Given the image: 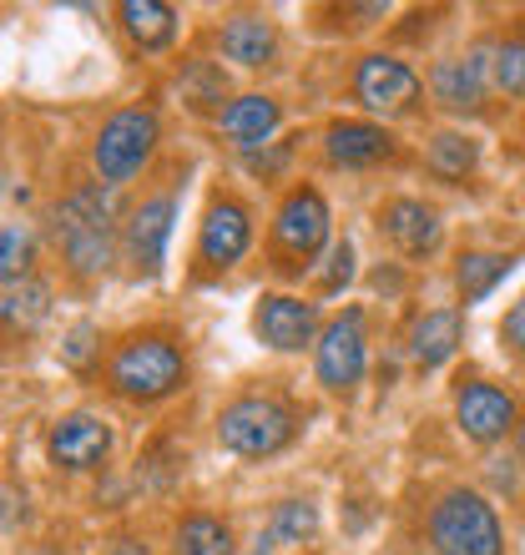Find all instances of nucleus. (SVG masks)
I'll list each match as a JSON object with an SVG mask.
<instances>
[{
	"label": "nucleus",
	"mask_w": 525,
	"mask_h": 555,
	"mask_svg": "<svg viewBox=\"0 0 525 555\" xmlns=\"http://www.w3.org/2000/svg\"><path fill=\"white\" fill-rule=\"evenodd\" d=\"M51 237H56L61 258H66V268L76 278L106 273L112 248H117V203H112V192L102 182H76L56 203Z\"/></svg>",
	"instance_id": "nucleus-1"
},
{
	"label": "nucleus",
	"mask_w": 525,
	"mask_h": 555,
	"mask_svg": "<svg viewBox=\"0 0 525 555\" xmlns=\"http://www.w3.org/2000/svg\"><path fill=\"white\" fill-rule=\"evenodd\" d=\"M182 384H188V349L167 328L121 338L106 359V389L131 404H157V399L177 395Z\"/></svg>",
	"instance_id": "nucleus-2"
},
{
	"label": "nucleus",
	"mask_w": 525,
	"mask_h": 555,
	"mask_svg": "<svg viewBox=\"0 0 525 555\" xmlns=\"http://www.w3.org/2000/svg\"><path fill=\"white\" fill-rule=\"evenodd\" d=\"M298 439V414L273 395H243L218 414V444L238 460H268Z\"/></svg>",
	"instance_id": "nucleus-3"
},
{
	"label": "nucleus",
	"mask_w": 525,
	"mask_h": 555,
	"mask_svg": "<svg viewBox=\"0 0 525 555\" xmlns=\"http://www.w3.org/2000/svg\"><path fill=\"white\" fill-rule=\"evenodd\" d=\"M430 545L435 555H500L505 535H500L496 505L465 485L445 490L430 511Z\"/></svg>",
	"instance_id": "nucleus-4"
},
{
	"label": "nucleus",
	"mask_w": 525,
	"mask_h": 555,
	"mask_svg": "<svg viewBox=\"0 0 525 555\" xmlns=\"http://www.w3.org/2000/svg\"><path fill=\"white\" fill-rule=\"evenodd\" d=\"M157 137H162V127L152 106H121V112H112L102 121V132L91 142V167H97V177H102L106 188H121V182H131L146 167Z\"/></svg>",
	"instance_id": "nucleus-5"
},
{
	"label": "nucleus",
	"mask_w": 525,
	"mask_h": 555,
	"mask_svg": "<svg viewBox=\"0 0 525 555\" xmlns=\"http://www.w3.org/2000/svg\"><path fill=\"white\" fill-rule=\"evenodd\" d=\"M329 243V203L313 188H293L273 212V248L283 258V273H304L308 258H319Z\"/></svg>",
	"instance_id": "nucleus-6"
},
{
	"label": "nucleus",
	"mask_w": 525,
	"mask_h": 555,
	"mask_svg": "<svg viewBox=\"0 0 525 555\" xmlns=\"http://www.w3.org/2000/svg\"><path fill=\"white\" fill-rule=\"evenodd\" d=\"M369 364V334H364V308H344L313 344V369L329 395H354V384L364 379Z\"/></svg>",
	"instance_id": "nucleus-7"
},
{
	"label": "nucleus",
	"mask_w": 525,
	"mask_h": 555,
	"mask_svg": "<svg viewBox=\"0 0 525 555\" xmlns=\"http://www.w3.org/2000/svg\"><path fill=\"white\" fill-rule=\"evenodd\" d=\"M172 222H177V197L172 192H152V197H142V207H131L127 212V222H121V248H127V263H131L137 278H157L162 273Z\"/></svg>",
	"instance_id": "nucleus-8"
},
{
	"label": "nucleus",
	"mask_w": 525,
	"mask_h": 555,
	"mask_svg": "<svg viewBox=\"0 0 525 555\" xmlns=\"http://www.w3.org/2000/svg\"><path fill=\"white\" fill-rule=\"evenodd\" d=\"M248 243H253L248 207L228 197V192H218L203 212V228H197V268L203 273H228L248 253Z\"/></svg>",
	"instance_id": "nucleus-9"
},
{
	"label": "nucleus",
	"mask_w": 525,
	"mask_h": 555,
	"mask_svg": "<svg viewBox=\"0 0 525 555\" xmlns=\"http://www.w3.org/2000/svg\"><path fill=\"white\" fill-rule=\"evenodd\" d=\"M454 420L475 444H496L521 424V404L490 379H460L454 384Z\"/></svg>",
	"instance_id": "nucleus-10"
},
{
	"label": "nucleus",
	"mask_w": 525,
	"mask_h": 555,
	"mask_svg": "<svg viewBox=\"0 0 525 555\" xmlns=\"http://www.w3.org/2000/svg\"><path fill=\"white\" fill-rule=\"evenodd\" d=\"M354 96H359L369 112H394V117H399V112H420L424 87L405 61L364 56L359 61V72H354Z\"/></svg>",
	"instance_id": "nucleus-11"
},
{
	"label": "nucleus",
	"mask_w": 525,
	"mask_h": 555,
	"mask_svg": "<svg viewBox=\"0 0 525 555\" xmlns=\"http://www.w3.org/2000/svg\"><path fill=\"white\" fill-rule=\"evenodd\" d=\"M46 454H51V465L72 469V475L106 465V454H112V424L102 414H66V420L51 424Z\"/></svg>",
	"instance_id": "nucleus-12"
},
{
	"label": "nucleus",
	"mask_w": 525,
	"mask_h": 555,
	"mask_svg": "<svg viewBox=\"0 0 525 555\" xmlns=\"http://www.w3.org/2000/svg\"><path fill=\"white\" fill-rule=\"evenodd\" d=\"M253 334L278 353H298L319 334V308L308 298H293V293H268L253 308Z\"/></svg>",
	"instance_id": "nucleus-13"
},
{
	"label": "nucleus",
	"mask_w": 525,
	"mask_h": 555,
	"mask_svg": "<svg viewBox=\"0 0 525 555\" xmlns=\"http://www.w3.org/2000/svg\"><path fill=\"white\" fill-rule=\"evenodd\" d=\"M490 76H496V66L485 61V51H470V56L439 61L430 72V91L450 112H481L485 96H490Z\"/></svg>",
	"instance_id": "nucleus-14"
},
{
	"label": "nucleus",
	"mask_w": 525,
	"mask_h": 555,
	"mask_svg": "<svg viewBox=\"0 0 525 555\" xmlns=\"http://www.w3.org/2000/svg\"><path fill=\"white\" fill-rule=\"evenodd\" d=\"M380 228L405 258H430L439 248V212L414 203V197H394L380 207Z\"/></svg>",
	"instance_id": "nucleus-15"
},
{
	"label": "nucleus",
	"mask_w": 525,
	"mask_h": 555,
	"mask_svg": "<svg viewBox=\"0 0 525 555\" xmlns=\"http://www.w3.org/2000/svg\"><path fill=\"white\" fill-rule=\"evenodd\" d=\"M323 152H329L334 167H380L399 146H394V132L380 121H334L329 137H323Z\"/></svg>",
	"instance_id": "nucleus-16"
},
{
	"label": "nucleus",
	"mask_w": 525,
	"mask_h": 555,
	"mask_svg": "<svg viewBox=\"0 0 525 555\" xmlns=\"http://www.w3.org/2000/svg\"><path fill=\"white\" fill-rule=\"evenodd\" d=\"M460 334H465L460 308H430V313L414 323V334H409V353H414V364L439 369L454 349H460Z\"/></svg>",
	"instance_id": "nucleus-17"
},
{
	"label": "nucleus",
	"mask_w": 525,
	"mask_h": 555,
	"mask_svg": "<svg viewBox=\"0 0 525 555\" xmlns=\"http://www.w3.org/2000/svg\"><path fill=\"white\" fill-rule=\"evenodd\" d=\"M218 127L238 152H258V146H268V137L278 132V102L273 96H238V102L222 112Z\"/></svg>",
	"instance_id": "nucleus-18"
},
{
	"label": "nucleus",
	"mask_w": 525,
	"mask_h": 555,
	"mask_svg": "<svg viewBox=\"0 0 525 555\" xmlns=\"http://www.w3.org/2000/svg\"><path fill=\"white\" fill-rule=\"evenodd\" d=\"M218 46H222V56L238 61V66H268L278 51V30L262 15H233L218 30Z\"/></svg>",
	"instance_id": "nucleus-19"
},
{
	"label": "nucleus",
	"mask_w": 525,
	"mask_h": 555,
	"mask_svg": "<svg viewBox=\"0 0 525 555\" xmlns=\"http://www.w3.org/2000/svg\"><path fill=\"white\" fill-rule=\"evenodd\" d=\"M117 15H121V30H127L142 51H162V46H172V36H177V11L162 5V0H127Z\"/></svg>",
	"instance_id": "nucleus-20"
},
{
	"label": "nucleus",
	"mask_w": 525,
	"mask_h": 555,
	"mask_svg": "<svg viewBox=\"0 0 525 555\" xmlns=\"http://www.w3.org/2000/svg\"><path fill=\"white\" fill-rule=\"evenodd\" d=\"M475 162H481V146L465 132H435L430 146H424V167H430L439 182H465V177L475 172Z\"/></svg>",
	"instance_id": "nucleus-21"
},
{
	"label": "nucleus",
	"mask_w": 525,
	"mask_h": 555,
	"mask_svg": "<svg viewBox=\"0 0 525 555\" xmlns=\"http://www.w3.org/2000/svg\"><path fill=\"white\" fill-rule=\"evenodd\" d=\"M515 268L511 253H460V268H454V288L465 304H481L485 293L496 288L500 278Z\"/></svg>",
	"instance_id": "nucleus-22"
},
{
	"label": "nucleus",
	"mask_w": 525,
	"mask_h": 555,
	"mask_svg": "<svg viewBox=\"0 0 525 555\" xmlns=\"http://www.w3.org/2000/svg\"><path fill=\"white\" fill-rule=\"evenodd\" d=\"M177 555H233V530L222 526L218 515L192 511L177 526Z\"/></svg>",
	"instance_id": "nucleus-23"
},
{
	"label": "nucleus",
	"mask_w": 525,
	"mask_h": 555,
	"mask_svg": "<svg viewBox=\"0 0 525 555\" xmlns=\"http://www.w3.org/2000/svg\"><path fill=\"white\" fill-rule=\"evenodd\" d=\"M319 530V511L313 500H283L273 505V520H268V541H283V545H298Z\"/></svg>",
	"instance_id": "nucleus-24"
},
{
	"label": "nucleus",
	"mask_w": 525,
	"mask_h": 555,
	"mask_svg": "<svg viewBox=\"0 0 525 555\" xmlns=\"http://www.w3.org/2000/svg\"><path fill=\"white\" fill-rule=\"evenodd\" d=\"M46 308H51V288L46 283H36V278H26V283H5V323H21V328H30V323L46 319Z\"/></svg>",
	"instance_id": "nucleus-25"
},
{
	"label": "nucleus",
	"mask_w": 525,
	"mask_h": 555,
	"mask_svg": "<svg viewBox=\"0 0 525 555\" xmlns=\"http://www.w3.org/2000/svg\"><path fill=\"white\" fill-rule=\"evenodd\" d=\"M222 96H228V81H222V72L213 61H188V66H182V102H188L192 112H203V106L222 102Z\"/></svg>",
	"instance_id": "nucleus-26"
},
{
	"label": "nucleus",
	"mask_w": 525,
	"mask_h": 555,
	"mask_svg": "<svg viewBox=\"0 0 525 555\" xmlns=\"http://www.w3.org/2000/svg\"><path fill=\"white\" fill-rule=\"evenodd\" d=\"M182 460H188V454L177 450L172 439H157V444H152V450L137 460V485H146V490H167V485L177 480Z\"/></svg>",
	"instance_id": "nucleus-27"
},
{
	"label": "nucleus",
	"mask_w": 525,
	"mask_h": 555,
	"mask_svg": "<svg viewBox=\"0 0 525 555\" xmlns=\"http://www.w3.org/2000/svg\"><path fill=\"white\" fill-rule=\"evenodd\" d=\"M496 87L505 96H525V30L496 46Z\"/></svg>",
	"instance_id": "nucleus-28"
},
{
	"label": "nucleus",
	"mask_w": 525,
	"mask_h": 555,
	"mask_svg": "<svg viewBox=\"0 0 525 555\" xmlns=\"http://www.w3.org/2000/svg\"><path fill=\"white\" fill-rule=\"evenodd\" d=\"M0 273H5V283H26L30 278V237L15 222L5 228V263H0Z\"/></svg>",
	"instance_id": "nucleus-29"
},
{
	"label": "nucleus",
	"mask_w": 525,
	"mask_h": 555,
	"mask_svg": "<svg viewBox=\"0 0 525 555\" xmlns=\"http://www.w3.org/2000/svg\"><path fill=\"white\" fill-rule=\"evenodd\" d=\"M349 278H354V248H349V243H334V248H329V258H323L319 293H338Z\"/></svg>",
	"instance_id": "nucleus-30"
},
{
	"label": "nucleus",
	"mask_w": 525,
	"mask_h": 555,
	"mask_svg": "<svg viewBox=\"0 0 525 555\" xmlns=\"http://www.w3.org/2000/svg\"><path fill=\"white\" fill-rule=\"evenodd\" d=\"M500 344H505L515 359H525V293H521V304L500 319Z\"/></svg>",
	"instance_id": "nucleus-31"
},
{
	"label": "nucleus",
	"mask_w": 525,
	"mask_h": 555,
	"mask_svg": "<svg viewBox=\"0 0 525 555\" xmlns=\"http://www.w3.org/2000/svg\"><path fill=\"white\" fill-rule=\"evenodd\" d=\"M91 353H97V328H91V323H81V328H72V334H66V349H61V359L81 369Z\"/></svg>",
	"instance_id": "nucleus-32"
},
{
	"label": "nucleus",
	"mask_w": 525,
	"mask_h": 555,
	"mask_svg": "<svg viewBox=\"0 0 525 555\" xmlns=\"http://www.w3.org/2000/svg\"><path fill=\"white\" fill-rule=\"evenodd\" d=\"M102 555H146V545L142 541H112Z\"/></svg>",
	"instance_id": "nucleus-33"
}]
</instances>
